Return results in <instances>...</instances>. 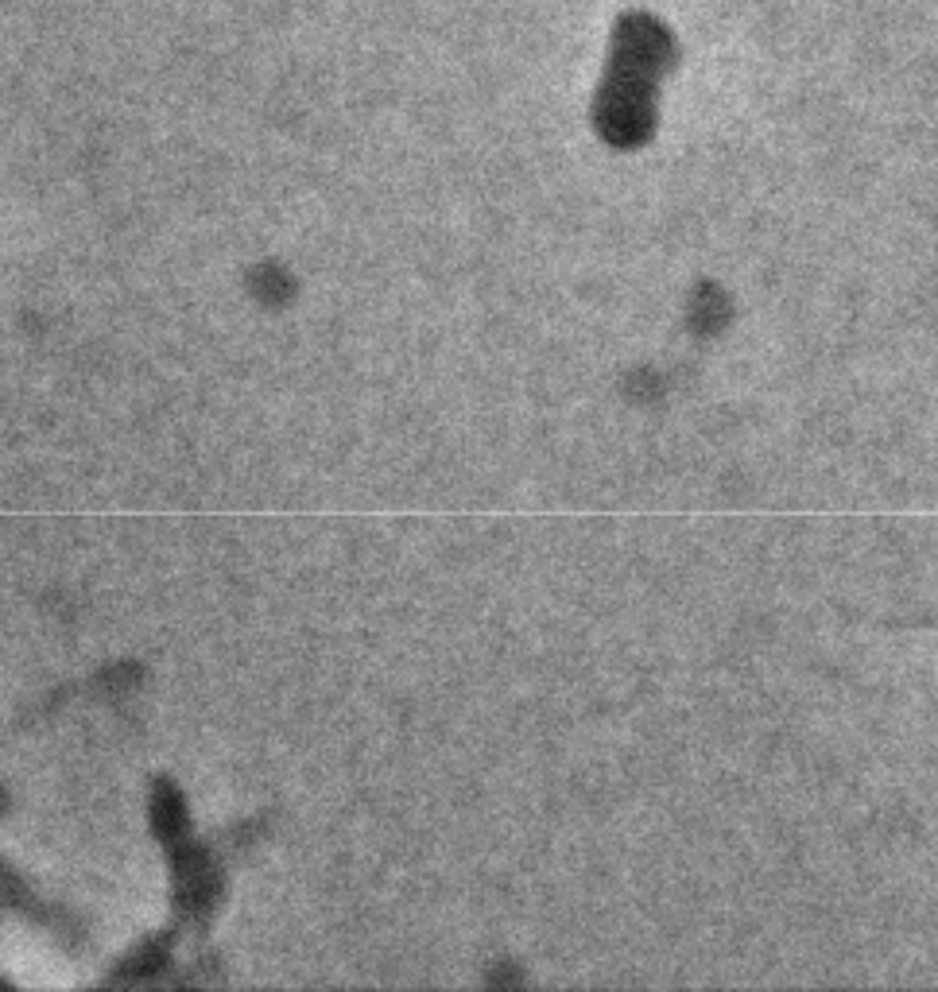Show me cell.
Masks as SVG:
<instances>
[{
  "mask_svg": "<svg viewBox=\"0 0 938 992\" xmlns=\"http://www.w3.org/2000/svg\"><path fill=\"white\" fill-rule=\"evenodd\" d=\"M252 287L260 291L264 295V302H279L291 291V279L279 272V267H272V264H264L260 272H256V279H252Z\"/></svg>",
  "mask_w": 938,
  "mask_h": 992,
  "instance_id": "cell-1",
  "label": "cell"
}]
</instances>
